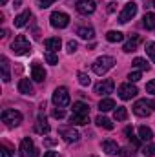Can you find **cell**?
Returning a JSON list of instances; mask_svg holds the SVG:
<instances>
[{"label": "cell", "instance_id": "obj_1", "mask_svg": "<svg viewBox=\"0 0 155 157\" xmlns=\"http://www.w3.org/2000/svg\"><path fill=\"white\" fill-rule=\"evenodd\" d=\"M113 64H115V59L104 55V57H99V59L93 62L91 68H93V71H95L97 75H104V73H108V71L113 68Z\"/></svg>", "mask_w": 155, "mask_h": 157}, {"label": "cell", "instance_id": "obj_2", "mask_svg": "<svg viewBox=\"0 0 155 157\" xmlns=\"http://www.w3.org/2000/svg\"><path fill=\"white\" fill-rule=\"evenodd\" d=\"M11 51L15 55H28V53H31V44L24 35H18L11 42Z\"/></svg>", "mask_w": 155, "mask_h": 157}, {"label": "cell", "instance_id": "obj_3", "mask_svg": "<svg viewBox=\"0 0 155 157\" xmlns=\"http://www.w3.org/2000/svg\"><path fill=\"white\" fill-rule=\"evenodd\" d=\"M70 102H71V99H70L68 88L60 86V88H57V90L53 91V104H55L57 108H66V106H70Z\"/></svg>", "mask_w": 155, "mask_h": 157}, {"label": "cell", "instance_id": "obj_4", "mask_svg": "<svg viewBox=\"0 0 155 157\" xmlns=\"http://www.w3.org/2000/svg\"><path fill=\"white\" fill-rule=\"evenodd\" d=\"M135 15H137V4H135V2H128V4H124L122 11L119 13V22H120V24H126V22H130Z\"/></svg>", "mask_w": 155, "mask_h": 157}, {"label": "cell", "instance_id": "obj_5", "mask_svg": "<svg viewBox=\"0 0 155 157\" xmlns=\"http://www.w3.org/2000/svg\"><path fill=\"white\" fill-rule=\"evenodd\" d=\"M49 22H51L53 28H57V29H64V28L70 24V15H66V13H62V11H55V13H51Z\"/></svg>", "mask_w": 155, "mask_h": 157}, {"label": "cell", "instance_id": "obj_6", "mask_svg": "<svg viewBox=\"0 0 155 157\" xmlns=\"http://www.w3.org/2000/svg\"><path fill=\"white\" fill-rule=\"evenodd\" d=\"M2 121L7 126H18L22 122V113L17 110H4L2 112Z\"/></svg>", "mask_w": 155, "mask_h": 157}, {"label": "cell", "instance_id": "obj_7", "mask_svg": "<svg viewBox=\"0 0 155 157\" xmlns=\"http://www.w3.org/2000/svg\"><path fill=\"white\" fill-rule=\"evenodd\" d=\"M20 155L22 157H37L39 155V150L33 146V141L29 137L22 139V143H20Z\"/></svg>", "mask_w": 155, "mask_h": 157}, {"label": "cell", "instance_id": "obj_8", "mask_svg": "<svg viewBox=\"0 0 155 157\" xmlns=\"http://www.w3.org/2000/svg\"><path fill=\"white\" fill-rule=\"evenodd\" d=\"M152 104L146 101V99H141V101H137L135 104H133V113L137 115V117H148L150 113H152V108H150Z\"/></svg>", "mask_w": 155, "mask_h": 157}, {"label": "cell", "instance_id": "obj_9", "mask_svg": "<svg viewBox=\"0 0 155 157\" xmlns=\"http://www.w3.org/2000/svg\"><path fill=\"white\" fill-rule=\"evenodd\" d=\"M137 93H139V90H137V88H135L131 82L119 86V97H120L122 101H130V99H133Z\"/></svg>", "mask_w": 155, "mask_h": 157}, {"label": "cell", "instance_id": "obj_10", "mask_svg": "<svg viewBox=\"0 0 155 157\" xmlns=\"http://www.w3.org/2000/svg\"><path fill=\"white\" fill-rule=\"evenodd\" d=\"M113 88H115V82L112 78H104V80H100L95 86V93H99V95H110L113 91Z\"/></svg>", "mask_w": 155, "mask_h": 157}, {"label": "cell", "instance_id": "obj_11", "mask_svg": "<svg viewBox=\"0 0 155 157\" xmlns=\"http://www.w3.org/2000/svg\"><path fill=\"white\" fill-rule=\"evenodd\" d=\"M75 7H77V11L80 13V15H91V13L95 11L97 4H95L93 0H78Z\"/></svg>", "mask_w": 155, "mask_h": 157}, {"label": "cell", "instance_id": "obj_12", "mask_svg": "<svg viewBox=\"0 0 155 157\" xmlns=\"http://www.w3.org/2000/svg\"><path fill=\"white\" fill-rule=\"evenodd\" d=\"M60 137H62L66 143H77L78 139H80V133L71 126V128H62V130H60Z\"/></svg>", "mask_w": 155, "mask_h": 157}, {"label": "cell", "instance_id": "obj_13", "mask_svg": "<svg viewBox=\"0 0 155 157\" xmlns=\"http://www.w3.org/2000/svg\"><path fill=\"white\" fill-rule=\"evenodd\" d=\"M31 77H33V80H37V82H44L46 70L40 66L39 62H33V66H31Z\"/></svg>", "mask_w": 155, "mask_h": 157}, {"label": "cell", "instance_id": "obj_14", "mask_svg": "<svg viewBox=\"0 0 155 157\" xmlns=\"http://www.w3.org/2000/svg\"><path fill=\"white\" fill-rule=\"evenodd\" d=\"M0 68H2V80L4 82H9L11 80V73H9V60L7 57H0Z\"/></svg>", "mask_w": 155, "mask_h": 157}, {"label": "cell", "instance_id": "obj_15", "mask_svg": "<svg viewBox=\"0 0 155 157\" xmlns=\"http://www.w3.org/2000/svg\"><path fill=\"white\" fill-rule=\"evenodd\" d=\"M18 91H20L22 95H33V93H35L33 84L29 82V78H22V80L18 82Z\"/></svg>", "mask_w": 155, "mask_h": 157}, {"label": "cell", "instance_id": "obj_16", "mask_svg": "<svg viewBox=\"0 0 155 157\" xmlns=\"http://www.w3.org/2000/svg\"><path fill=\"white\" fill-rule=\"evenodd\" d=\"M29 18H31V11H29V9L22 11L18 17H15V28H24V26L28 24Z\"/></svg>", "mask_w": 155, "mask_h": 157}, {"label": "cell", "instance_id": "obj_17", "mask_svg": "<svg viewBox=\"0 0 155 157\" xmlns=\"http://www.w3.org/2000/svg\"><path fill=\"white\" fill-rule=\"evenodd\" d=\"M102 150H104L106 155H115V154H119V146H117L115 141H112V139H108V141L102 143Z\"/></svg>", "mask_w": 155, "mask_h": 157}, {"label": "cell", "instance_id": "obj_18", "mask_svg": "<svg viewBox=\"0 0 155 157\" xmlns=\"http://www.w3.org/2000/svg\"><path fill=\"white\" fill-rule=\"evenodd\" d=\"M35 132H37V133H40V135L49 133V124L46 122V119L42 117V115H39L37 122H35Z\"/></svg>", "mask_w": 155, "mask_h": 157}, {"label": "cell", "instance_id": "obj_19", "mask_svg": "<svg viewBox=\"0 0 155 157\" xmlns=\"http://www.w3.org/2000/svg\"><path fill=\"white\" fill-rule=\"evenodd\" d=\"M139 44H141V37H139V35H131V39L124 44V48H122V49H124L126 53H131V51H135V49H137V46H139Z\"/></svg>", "mask_w": 155, "mask_h": 157}, {"label": "cell", "instance_id": "obj_20", "mask_svg": "<svg viewBox=\"0 0 155 157\" xmlns=\"http://www.w3.org/2000/svg\"><path fill=\"white\" fill-rule=\"evenodd\" d=\"M139 139L144 141V143H150V141L153 139V132H152V128H148V126H141V128H139Z\"/></svg>", "mask_w": 155, "mask_h": 157}, {"label": "cell", "instance_id": "obj_21", "mask_svg": "<svg viewBox=\"0 0 155 157\" xmlns=\"http://www.w3.org/2000/svg\"><path fill=\"white\" fill-rule=\"evenodd\" d=\"M44 46H46V49L47 51H59L60 49V46H62V42H60V39H46L44 40Z\"/></svg>", "mask_w": 155, "mask_h": 157}, {"label": "cell", "instance_id": "obj_22", "mask_svg": "<svg viewBox=\"0 0 155 157\" xmlns=\"http://www.w3.org/2000/svg\"><path fill=\"white\" fill-rule=\"evenodd\" d=\"M70 122H71V126H73V124H75V126H84V124L89 122V117H88V115H80V113H73V115L70 117Z\"/></svg>", "mask_w": 155, "mask_h": 157}, {"label": "cell", "instance_id": "obj_23", "mask_svg": "<svg viewBox=\"0 0 155 157\" xmlns=\"http://www.w3.org/2000/svg\"><path fill=\"white\" fill-rule=\"evenodd\" d=\"M77 35L84 40H91L95 37V31H93V28H86V26H84V28H78L77 29Z\"/></svg>", "mask_w": 155, "mask_h": 157}, {"label": "cell", "instance_id": "obj_24", "mask_svg": "<svg viewBox=\"0 0 155 157\" xmlns=\"http://www.w3.org/2000/svg\"><path fill=\"white\" fill-rule=\"evenodd\" d=\"M73 113H80V115H88L89 113V106L82 101L78 102H73Z\"/></svg>", "mask_w": 155, "mask_h": 157}, {"label": "cell", "instance_id": "obj_25", "mask_svg": "<svg viewBox=\"0 0 155 157\" xmlns=\"http://www.w3.org/2000/svg\"><path fill=\"white\" fill-rule=\"evenodd\" d=\"M113 108H115V101H113V99H108V97H106V99H102V101L99 102V110H100V112H110V110H113Z\"/></svg>", "mask_w": 155, "mask_h": 157}, {"label": "cell", "instance_id": "obj_26", "mask_svg": "<svg viewBox=\"0 0 155 157\" xmlns=\"http://www.w3.org/2000/svg\"><path fill=\"white\" fill-rule=\"evenodd\" d=\"M124 133H126V137H128V141L133 144V148H139V144H141V141L133 135V128H130V126H126L124 128Z\"/></svg>", "mask_w": 155, "mask_h": 157}, {"label": "cell", "instance_id": "obj_27", "mask_svg": "<svg viewBox=\"0 0 155 157\" xmlns=\"http://www.w3.org/2000/svg\"><path fill=\"white\" fill-rule=\"evenodd\" d=\"M95 122H97V126H100V128H104V130H113V122H112L108 117L99 115V117L95 119Z\"/></svg>", "mask_w": 155, "mask_h": 157}, {"label": "cell", "instance_id": "obj_28", "mask_svg": "<svg viewBox=\"0 0 155 157\" xmlns=\"http://www.w3.org/2000/svg\"><path fill=\"white\" fill-rule=\"evenodd\" d=\"M142 26L146 29H155V15L153 13H146L142 18Z\"/></svg>", "mask_w": 155, "mask_h": 157}, {"label": "cell", "instance_id": "obj_29", "mask_svg": "<svg viewBox=\"0 0 155 157\" xmlns=\"http://www.w3.org/2000/svg\"><path fill=\"white\" fill-rule=\"evenodd\" d=\"M106 40L108 42H122L124 40V35L120 31H108L106 33Z\"/></svg>", "mask_w": 155, "mask_h": 157}, {"label": "cell", "instance_id": "obj_30", "mask_svg": "<svg viewBox=\"0 0 155 157\" xmlns=\"http://www.w3.org/2000/svg\"><path fill=\"white\" fill-rule=\"evenodd\" d=\"M133 66H135L137 70H142V71H144V70H146V71L150 70V64H148L144 59H141V57H137V59L133 60Z\"/></svg>", "mask_w": 155, "mask_h": 157}, {"label": "cell", "instance_id": "obj_31", "mask_svg": "<svg viewBox=\"0 0 155 157\" xmlns=\"http://www.w3.org/2000/svg\"><path fill=\"white\" fill-rule=\"evenodd\" d=\"M115 119L117 121H126L128 119V110L124 106H117L115 108Z\"/></svg>", "mask_w": 155, "mask_h": 157}, {"label": "cell", "instance_id": "obj_32", "mask_svg": "<svg viewBox=\"0 0 155 157\" xmlns=\"http://www.w3.org/2000/svg\"><path fill=\"white\" fill-rule=\"evenodd\" d=\"M44 59H46V62H47V64H51V66H55V64L59 62V57H57L53 51H47V53L44 55Z\"/></svg>", "mask_w": 155, "mask_h": 157}, {"label": "cell", "instance_id": "obj_33", "mask_svg": "<svg viewBox=\"0 0 155 157\" xmlns=\"http://www.w3.org/2000/svg\"><path fill=\"white\" fill-rule=\"evenodd\" d=\"M78 77V82L82 84V86H89V82H91V78H89V75L88 73H84V71H80L77 75Z\"/></svg>", "mask_w": 155, "mask_h": 157}, {"label": "cell", "instance_id": "obj_34", "mask_svg": "<svg viewBox=\"0 0 155 157\" xmlns=\"http://www.w3.org/2000/svg\"><path fill=\"white\" fill-rule=\"evenodd\" d=\"M142 154L146 157H153L155 155V144H146V146L142 148Z\"/></svg>", "mask_w": 155, "mask_h": 157}, {"label": "cell", "instance_id": "obj_35", "mask_svg": "<svg viewBox=\"0 0 155 157\" xmlns=\"http://www.w3.org/2000/svg\"><path fill=\"white\" fill-rule=\"evenodd\" d=\"M146 53H148V57H150V59L155 62V42L146 44Z\"/></svg>", "mask_w": 155, "mask_h": 157}, {"label": "cell", "instance_id": "obj_36", "mask_svg": "<svg viewBox=\"0 0 155 157\" xmlns=\"http://www.w3.org/2000/svg\"><path fill=\"white\" fill-rule=\"evenodd\" d=\"M119 155L120 157H135V152L131 148H120L119 150Z\"/></svg>", "mask_w": 155, "mask_h": 157}, {"label": "cell", "instance_id": "obj_37", "mask_svg": "<svg viewBox=\"0 0 155 157\" xmlns=\"http://www.w3.org/2000/svg\"><path fill=\"white\" fill-rule=\"evenodd\" d=\"M141 77H142L141 71H131V73L128 75V80H130V82H137V80H141Z\"/></svg>", "mask_w": 155, "mask_h": 157}, {"label": "cell", "instance_id": "obj_38", "mask_svg": "<svg viewBox=\"0 0 155 157\" xmlns=\"http://www.w3.org/2000/svg\"><path fill=\"white\" fill-rule=\"evenodd\" d=\"M53 2H57V0H37V6H39L40 9H46V7H49Z\"/></svg>", "mask_w": 155, "mask_h": 157}, {"label": "cell", "instance_id": "obj_39", "mask_svg": "<svg viewBox=\"0 0 155 157\" xmlns=\"http://www.w3.org/2000/svg\"><path fill=\"white\" fill-rule=\"evenodd\" d=\"M77 48H78V44L75 40H70V42H68V53H75Z\"/></svg>", "mask_w": 155, "mask_h": 157}, {"label": "cell", "instance_id": "obj_40", "mask_svg": "<svg viewBox=\"0 0 155 157\" xmlns=\"http://www.w3.org/2000/svg\"><path fill=\"white\" fill-rule=\"evenodd\" d=\"M146 91H148V93H153V95H155V78H153V80H150V82L146 84Z\"/></svg>", "mask_w": 155, "mask_h": 157}, {"label": "cell", "instance_id": "obj_41", "mask_svg": "<svg viewBox=\"0 0 155 157\" xmlns=\"http://www.w3.org/2000/svg\"><path fill=\"white\" fill-rule=\"evenodd\" d=\"M64 115H66V113H64V110H62V108H59V110H53V117H55V119H62Z\"/></svg>", "mask_w": 155, "mask_h": 157}, {"label": "cell", "instance_id": "obj_42", "mask_svg": "<svg viewBox=\"0 0 155 157\" xmlns=\"http://www.w3.org/2000/svg\"><path fill=\"white\" fill-rule=\"evenodd\" d=\"M44 157H60V155H59L57 152H46V154H44Z\"/></svg>", "mask_w": 155, "mask_h": 157}, {"label": "cell", "instance_id": "obj_43", "mask_svg": "<svg viewBox=\"0 0 155 157\" xmlns=\"http://www.w3.org/2000/svg\"><path fill=\"white\" fill-rule=\"evenodd\" d=\"M2 157H11L9 155V150H7L6 146H2Z\"/></svg>", "mask_w": 155, "mask_h": 157}, {"label": "cell", "instance_id": "obj_44", "mask_svg": "<svg viewBox=\"0 0 155 157\" xmlns=\"http://www.w3.org/2000/svg\"><path fill=\"white\" fill-rule=\"evenodd\" d=\"M55 143H57V141H55V139H46V144H47V146H53V144H55Z\"/></svg>", "mask_w": 155, "mask_h": 157}, {"label": "cell", "instance_id": "obj_45", "mask_svg": "<svg viewBox=\"0 0 155 157\" xmlns=\"http://www.w3.org/2000/svg\"><path fill=\"white\" fill-rule=\"evenodd\" d=\"M108 9H110V11H115V2H112V4H110V7H108Z\"/></svg>", "mask_w": 155, "mask_h": 157}, {"label": "cell", "instance_id": "obj_46", "mask_svg": "<svg viewBox=\"0 0 155 157\" xmlns=\"http://www.w3.org/2000/svg\"><path fill=\"white\" fill-rule=\"evenodd\" d=\"M20 4H22V0H15V7H18Z\"/></svg>", "mask_w": 155, "mask_h": 157}, {"label": "cell", "instance_id": "obj_47", "mask_svg": "<svg viewBox=\"0 0 155 157\" xmlns=\"http://www.w3.org/2000/svg\"><path fill=\"white\" fill-rule=\"evenodd\" d=\"M7 4V0H0V6H6Z\"/></svg>", "mask_w": 155, "mask_h": 157}, {"label": "cell", "instance_id": "obj_48", "mask_svg": "<svg viewBox=\"0 0 155 157\" xmlns=\"http://www.w3.org/2000/svg\"><path fill=\"white\" fill-rule=\"evenodd\" d=\"M150 104H152V106H153V110H155V99H153V101H152V102H150Z\"/></svg>", "mask_w": 155, "mask_h": 157}, {"label": "cell", "instance_id": "obj_49", "mask_svg": "<svg viewBox=\"0 0 155 157\" xmlns=\"http://www.w3.org/2000/svg\"><path fill=\"white\" fill-rule=\"evenodd\" d=\"M153 6H155V0H153Z\"/></svg>", "mask_w": 155, "mask_h": 157}]
</instances>
